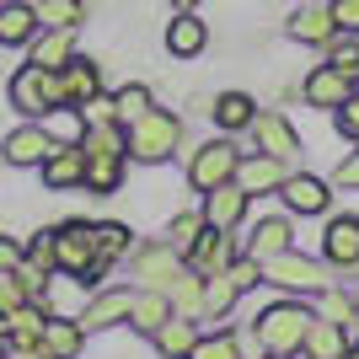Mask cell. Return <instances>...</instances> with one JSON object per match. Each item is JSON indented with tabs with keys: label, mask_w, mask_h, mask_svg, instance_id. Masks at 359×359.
<instances>
[{
	"label": "cell",
	"mask_w": 359,
	"mask_h": 359,
	"mask_svg": "<svg viewBox=\"0 0 359 359\" xmlns=\"http://www.w3.org/2000/svg\"><path fill=\"white\" fill-rule=\"evenodd\" d=\"M123 150H129L135 161H145V166L172 161V156L182 150V118L166 113V107H150L145 118H135L129 129H123Z\"/></svg>",
	"instance_id": "obj_1"
},
{
	"label": "cell",
	"mask_w": 359,
	"mask_h": 359,
	"mask_svg": "<svg viewBox=\"0 0 359 359\" xmlns=\"http://www.w3.org/2000/svg\"><path fill=\"white\" fill-rule=\"evenodd\" d=\"M316 311L306 306V300L285 295V300H273L269 311H257V344L269 348V354H300V344H306V332H311Z\"/></svg>",
	"instance_id": "obj_2"
},
{
	"label": "cell",
	"mask_w": 359,
	"mask_h": 359,
	"mask_svg": "<svg viewBox=\"0 0 359 359\" xmlns=\"http://www.w3.org/2000/svg\"><path fill=\"white\" fill-rule=\"evenodd\" d=\"M11 107L22 118H48V113H65V91H60V70H38V65H22L6 86Z\"/></svg>",
	"instance_id": "obj_3"
},
{
	"label": "cell",
	"mask_w": 359,
	"mask_h": 359,
	"mask_svg": "<svg viewBox=\"0 0 359 359\" xmlns=\"http://www.w3.org/2000/svg\"><path fill=\"white\" fill-rule=\"evenodd\" d=\"M263 285H279L285 295H322V290H327V263L290 247V252L263 263Z\"/></svg>",
	"instance_id": "obj_4"
},
{
	"label": "cell",
	"mask_w": 359,
	"mask_h": 359,
	"mask_svg": "<svg viewBox=\"0 0 359 359\" xmlns=\"http://www.w3.org/2000/svg\"><path fill=\"white\" fill-rule=\"evenodd\" d=\"M97 263V241H91V220H65L54 231V269L70 279H86Z\"/></svg>",
	"instance_id": "obj_5"
},
{
	"label": "cell",
	"mask_w": 359,
	"mask_h": 359,
	"mask_svg": "<svg viewBox=\"0 0 359 359\" xmlns=\"http://www.w3.org/2000/svg\"><path fill=\"white\" fill-rule=\"evenodd\" d=\"M236 161H241V150L231 145V140H210V145L194 150V161H188V182H194L198 194H210V188H220V182L236 177Z\"/></svg>",
	"instance_id": "obj_6"
},
{
	"label": "cell",
	"mask_w": 359,
	"mask_h": 359,
	"mask_svg": "<svg viewBox=\"0 0 359 359\" xmlns=\"http://www.w3.org/2000/svg\"><path fill=\"white\" fill-rule=\"evenodd\" d=\"M285 177H290V161H285V156L252 150V156H241V161H236V177H231V182H236L247 198H257V194H279Z\"/></svg>",
	"instance_id": "obj_7"
},
{
	"label": "cell",
	"mask_w": 359,
	"mask_h": 359,
	"mask_svg": "<svg viewBox=\"0 0 359 359\" xmlns=\"http://www.w3.org/2000/svg\"><path fill=\"white\" fill-rule=\"evenodd\" d=\"M54 150H60V140L48 135L43 123L38 118H27L22 123V129H11V135H6V145H0V156H6V161L11 166H43L48 156H54Z\"/></svg>",
	"instance_id": "obj_8"
},
{
	"label": "cell",
	"mask_w": 359,
	"mask_h": 359,
	"mask_svg": "<svg viewBox=\"0 0 359 359\" xmlns=\"http://www.w3.org/2000/svg\"><path fill=\"white\" fill-rule=\"evenodd\" d=\"M285 32L295 38V43H311V48H327L332 38H338V27H332V11H327V0H300L295 11L285 16Z\"/></svg>",
	"instance_id": "obj_9"
},
{
	"label": "cell",
	"mask_w": 359,
	"mask_h": 359,
	"mask_svg": "<svg viewBox=\"0 0 359 359\" xmlns=\"http://www.w3.org/2000/svg\"><path fill=\"white\" fill-rule=\"evenodd\" d=\"M188 269L182 263V252L177 247H166V241H156V247H140L135 252V279H140V290H172V279Z\"/></svg>",
	"instance_id": "obj_10"
},
{
	"label": "cell",
	"mask_w": 359,
	"mask_h": 359,
	"mask_svg": "<svg viewBox=\"0 0 359 359\" xmlns=\"http://www.w3.org/2000/svg\"><path fill=\"white\" fill-rule=\"evenodd\" d=\"M231 257H236V236H231V231L204 225V231H198V241L182 252V263H188L194 273H220V269H231Z\"/></svg>",
	"instance_id": "obj_11"
},
{
	"label": "cell",
	"mask_w": 359,
	"mask_h": 359,
	"mask_svg": "<svg viewBox=\"0 0 359 359\" xmlns=\"http://www.w3.org/2000/svg\"><path fill=\"white\" fill-rule=\"evenodd\" d=\"M60 91L65 107H86L91 97H102V65L86 54H70V65H60Z\"/></svg>",
	"instance_id": "obj_12"
},
{
	"label": "cell",
	"mask_w": 359,
	"mask_h": 359,
	"mask_svg": "<svg viewBox=\"0 0 359 359\" xmlns=\"http://www.w3.org/2000/svg\"><path fill=\"white\" fill-rule=\"evenodd\" d=\"M306 102L311 107H322V113H338V107L354 97V75H344V70H332V65H316L311 75H306Z\"/></svg>",
	"instance_id": "obj_13"
},
{
	"label": "cell",
	"mask_w": 359,
	"mask_h": 359,
	"mask_svg": "<svg viewBox=\"0 0 359 359\" xmlns=\"http://www.w3.org/2000/svg\"><path fill=\"white\" fill-rule=\"evenodd\" d=\"M252 129V140H257V150H269V156H295L300 150V135H295V123L285 118V113H273V107H257V118L247 123Z\"/></svg>",
	"instance_id": "obj_14"
},
{
	"label": "cell",
	"mask_w": 359,
	"mask_h": 359,
	"mask_svg": "<svg viewBox=\"0 0 359 359\" xmlns=\"http://www.w3.org/2000/svg\"><path fill=\"white\" fill-rule=\"evenodd\" d=\"M279 198H285L290 215H327L332 188H327L322 177H311V172H290L285 188H279Z\"/></svg>",
	"instance_id": "obj_15"
},
{
	"label": "cell",
	"mask_w": 359,
	"mask_h": 359,
	"mask_svg": "<svg viewBox=\"0 0 359 359\" xmlns=\"http://www.w3.org/2000/svg\"><path fill=\"white\" fill-rule=\"evenodd\" d=\"M322 257H327V269H359V220L354 215H332L327 220Z\"/></svg>",
	"instance_id": "obj_16"
},
{
	"label": "cell",
	"mask_w": 359,
	"mask_h": 359,
	"mask_svg": "<svg viewBox=\"0 0 359 359\" xmlns=\"http://www.w3.org/2000/svg\"><path fill=\"white\" fill-rule=\"evenodd\" d=\"M129 306H135V290H97V295L86 300V311L75 316L86 332H102V327H118V322H129Z\"/></svg>",
	"instance_id": "obj_17"
},
{
	"label": "cell",
	"mask_w": 359,
	"mask_h": 359,
	"mask_svg": "<svg viewBox=\"0 0 359 359\" xmlns=\"http://www.w3.org/2000/svg\"><path fill=\"white\" fill-rule=\"evenodd\" d=\"M210 48V27H204V16L198 11H177L166 22V54H177V60H198Z\"/></svg>",
	"instance_id": "obj_18"
},
{
	"label": "cell",
	"mask_w": 359,
	"mask_h": 359,
	"mask_svg": "<svg viewBox=\"0 0 359 359\" xmlns=\"http://www.w3.org/2000/svg\"><path fill=\"white\" fill-rule=\"evenodd\" d=\"M247 204H252V198L241 194L236 182H220V188L204 194V225H215V231H236L241 215H247Z\"/></svg>",
	"instance_id": "obj_19"
},
{
	"label": "cell",
	"mask_w": 359,
	"mask_h": 359,
	"mask_svg": "<svg viewBox=\"0 0 359 359\" xmlns=\"http://www.w3.org/2000/svg\"><path fill=\"white\" fill-rule=\"evenodd\" d=\"M75 54V27H38V38L27 43V65H38V70H60V65H70Z\"/></svg>",
	"instance_id": "obj_20"
},
{
	"label": "cell",
	"mask_w": 359,
	"mask_h": 359,
	"mask_svg": "<svg viewBox=\"0 0 359 359\" xmlns=\"http://www.w3.org/2000/svg\"><path fill=\"white\" fill-rule=\"evenodd\" d=\"M38 172H43V182L54 188V194H70V188L86 182V150H81V145H60Z\"/></svg>",
	"instance_id": "obj_21"
},
{
	"label": "cell",
	"mask_w": 359,
	"mask_h": 359,
	"mask_svg": "<svg viewBox=\"0 0 359 359\" xmlns=\"http://www.w3.org/2000/svg\"><path fill=\"white\" fill-rule=\"evenodd\" d=\"M348 332L338 327V322H327V316H316L311 322V332H306V344H300V354H290V359H348Z\"/></svg>",
	"instance_id": "obj_22"
},
{
	"label": "cell",
	"mask_w": 359,
	"mask_h": 359,
	"mask_svg": "<svg viewBox=\"0 0 359 359\" xmlns=\"http://www.w3.org/2000/svg\"><path fill=\"white\" fill-rule=\"evenodd\" d=\"M295 247V225L285 220V215H273V220H257V231L247 236V257H257V263H269V257L290 252Z\"/></svg>",
	"instance_id": "obj_23"
},
{
	"label": "cell",
	"mask_w": 359,
	"mask_h": 359,
	"mask_svg": "<svg viewBox=\"0 0 359 359\" xmlns=\"http://www.w3.org/2000/svg\"><path fill=\"white\" fill-rule=\"evenodd\" d=\"M32 38H38V11H32V0L0 6V48H27Z\"/></svg>",
	"instance_id": "obj_24"
},
{
	"label": "cell",
	"mask_w": 359,
	"mask_h": 359,
	"mask_svg": "<svg viewBox=\"0 0 359 359\" xmlns=\"http://www.w3.org/2000/svg\"><path fill=\"white\" fill-rule=\"evenodd\" d=\"M150 338H156V348H161L166 359H188L194 344H198V316H177V311H172Z\"/></svg>",
	"instance_id": "obj_25"
},
{
	"label": "cell",
	"mask_w": 359,
	"mask_h": 359,
	"mask_svg": "<svg viewBox=\"0 0 359 359\" xmlns=\"http://www.w3.org/2000/svg\"><path fill=\"white\" fill-rule=\"evenodd\" d=\"M172 316V300H166V290H135V306H129V327L135 332H156Z\"/></svg>",
	"instance_id": "obj_26"
},
{
	"label": "cell",
	"mask_w": 359,
	"mask_h": 359,
	"mask_svg": "<svg viewBox=\"0 0 359 359\" xmlns=\"http://www.w3.org/2000/svg\"><path fill=\"white\" fill-rule=\"evenodd\" d=\"M210 113H215V123H220L225 135H241V129H247V123L257 118V102L247 97V91H220Z\"/></svg>",
	"instance_id": "obj_27"
},
{
	"label": "cell",
	"mask_w": 359,
	"mask_h": 359,
	"mask_svg": "<svg viewBox=\"0 0 359 359\" xmlns=\"http://www.w3.org/2000/svg\"><path fill=\"white\" fill-rule=\"evenodd\" d=\"M38 344H43L54 359H75L81 344H86V327H81V322H65V316H48V327H43Z\"/></svg>",
	"instance_id": "obj_28"
},
{
	"label": "cell",
	"mask_w": 359,
	"mask_h": 359,
	"mask_svg": "<svg viewBox=\"0 0 359 359\" xmlns=\"http://www.w3.org/2000/svg\"><path fill=\"white\" fill-rule=\"evenodd\" d=\"M91 241H97V263H102V269H113L118 257L135 252V241H129V225H118V220L91 225Z\"/></svg>",
	"instance_id": "obj_29"
},
{
	"label": "cell",
	"mask_w": 359,
	"mask_h": 359,
	"mask_svg": "<svg viewBox=\"0 0 359 359\" xmlns=\"http://www.w3.org/2000/svg\"><path fill=\"white\" fill-rule=\"evenodd\" d=\"M166 300H172L177 316H204V273L182 269L177 279H172V290H166Z\"/></svg>",
	"instance_id": "obj_30"
},
{
	"label": "cell",
	"mask_w": 359,
	"mask_h": 359,
	"mask_svg": "<svg viewBox=\"0 0 359 359\" xmlns=\"http://www.w3.org/2000/svg\"><path fill=\"white\" fill-rule=\"evenodd\" d=\"M91 194H118L123 188V156H86V182Z\"/></svg>",
	"instance_id": "obj_31"
},
{
	"label": "cell",
	"mask_w": 359,
	"mask_h": 359,
	"mask_svg": "<svg viewBox=\"0 0 359 359\" xmlns=\"http://www.w3.org/2000/svg\"><path fill=\"white\" fill-rule=\"evenodd\" d=\"M75 145L86 150V156H129L123 150V123H86Z\"/></svg>",
	"instance_id": "obj_32"
},
{
	"label": "cell",
	"mask_w": 359,
	"mask_h": 359,
	"mask_svg": "<svg viewBox=\"0 0 359 359\" xmlns=\"http://www.w3.org/2000/svg\"><path fill=\"white\" fill-rule=\"evenodd\" d=\"M236 279H231V269L220 273H204V316H225L231 306H236Z\"/></svg>",
	"instance_id": "obj_33"
},
{
	"label": "cell",
	"mask_w": 359,
	"mask_h": 359,
	"mask_svg": "<svg viewBox=\"0 0 359 359\" xmlns=\"http://www.w3.org/2000/svg\"><path fill=\"white\" fill-rule=\"evenodd\" d=\"M6 322H11V344H38L43 327H48V311L38 306V300H27V306H16Z\"/></svg>",
	"instance_id": "obj_34"
},
{
	"label": "cell",
	"mask_w": 359,
	"mask_h": 359,
	"mask_svg": "<svg viewBox=\"0 0 359 359\" xmlns=\"http://www.w3.org/2000/svg\"><path fill=\"white\" fill-rule=\"evenodd\" d=\"M150 107H156V97H150V86H123V91H113V118L129 129L135 118H145Z\"/></svg>",
	"instance_id": "obj_35"
},
{
	"label": "cell",
	"mask_w": 359,
	"mask_h": 359,
	"mask_svg": "<svg viewBox=\"0 0 359 359\" xmlns=\"http://www.w3.org/2000/svg\"><path fill=\"white\" fill-rule=\"evenodd\" d=\"M81 6L86 0H32L38 27H81Z\"/></svg>",
	"instance_id": "obj_36"
},
{
	"label": "cell",
	"mask_w": 359,
	"mask_h": 359,
	"mask_svg": "<svg viewBox=\"0 0 359 359\" xmlns=\"http://www.w3.org/2000/svg\"><path fill=\"white\" fill-rule=\"evenodd\" d=\"M198 231H204V210H182L177 215V220H172V225H166V247H177V252H188V247H194V241H198Z\"/></svg>",
	"instance_id": "obj_37"
},
{
	"label": "cell",
	"mask_w": 359,
	"mask_h": 359,
	"mask_svg": "<svg viewBox=\"0 0 359 359\" xmlns=\"http://www.w3.org/2000/svg\"><path fill=\"white\" fill-rule=\"evenodd\" d=\"M188 359H241V344H236V332H210V338L194 344Z\"/></svg>",
	"instance_id": "obj_38"
},
{
	"label": "cell",
	"mask_w": 359,
	"mask_h": 359,
	"mask_svg": "<svg viewBox=\"0 0 359 359\" xmlns=\"http://www.w3.org/2000/svg\"><path fill=\"white\" fill-rule=\"evenodd\" d=\"M327 65L344 75H359V38H348V32H338L327 43Z\"/></svg>",
	"instance_id": "obj_39"
},
{
	"label": "cell",
	"mask_w": 359,
	"mask_h": 359,
	"mask_svg": "<svg viewBox=\"0 0 359 359\" xmlns=\"http://www.w3.org/2000/svg\"><path fill=\"white\" fill-rule=\"evenodd\" d=\"M27 285H22V279H16V269H6V273H0V316H11L16 311V306H27Z\"/></svg>",
	"instance_id": "obj_40"
},
{
	"label": "cell",
	"mask_w": 359,
	"mask_h": 359,
	"mask_svg": "<svg viewBox=\"0 0 359 359\" xmlns=\"http://www.w3.org/2000/svg\"><path fill=\"white\" fill-rule=\"evenodd\" d=\"M327 11H332V27L338 32L359 38V0H327Z\"/></svg>",
	"instance_id": "obj_41"
},
{
	"label": "cell",
	"mask_w": 359,
	"mask_h": 359,
	"mask_svg": "<svg viewBox=\"0 0 359 359\" xmlns=\"http://www.w3.org/2000/svg\"><path fill=\"white\" fill-rule=\"evenodd\" d=\"M332 118H338V135H344V140H354V145H359V97H348V102L338 107Z\"/></svg>",
	"instance_id": "obj_42"
},
{
	"label": "cell",
	"mask_w": 359,
	"mask_h": 359,
	"mask_svg": "<svg viewBox=\"0 0 359 359\" xmlns=\"http://www.w3.org/2000/svg\"><path fill=\"white\" fill-rule=\"evenodd\" d=\"M27 263H38V269H48L54 273V231H43V236L27 247Z\"/></svg>",
	"instance_id": "obj_43"
},
{
	"label": "cell",
	"mask_w": 359,
	"mask_h": 359,
	"mask_svg": "<svg viewBox=\"0 0 359 359\" xmlns=\"http://www.w3.org/2000/svg\"><path fill=\"white\" fill-rule=\"evenodd\" d=\"M22 257H27V247H22V241H16V236H0V273L16 269Z\"/></svg>",
	"instance_id": "obj_44"
},
{
	"label": "cell",
	"mask_w": 359,
	"mask_h": 359,
	"mask_svg": "<svg viewBox=\"0 0 359 359\" xmlns=\"http://www.w3.org/2000/svg\"><path fill=\"white\" fill-rule=\"evenodd\" d=\"M332 188H359V150L338 166V172H332Z\"/></svg>",
	"instance_id": "obj_45"
},
{
	"label": "cell",
	"mask_w": 359,
	"mask_h": 359,
	"mask_svg": "<svg viewBox=\"0 0 359 359\" xmlns=\"http://www.w3.org/2000/svg\"><path fill=\"white\" fill-rule=\"evenodd\" d=\"M0 359H54V354H48L43 344H6V354H0Z\"/></svg>",
	"instance_id": "obj_46"
},
{
	"label": "cell",
	"mask_w": 359,
	"mask_h": 359,
	"mask_svg": "<svg viewBox=\"0 0 359 359\" xmlns=\"http://www.w3.org/2000/svg\"><path fill=\"white\" fill-rule=\"evenodd\" d=\"M172 6H177V11H198V0H172Z\"/></svg>",
	"instance_id": "obj_47"
},
{
	"label": "cell",
	"mask_w": 359,
	"mask_h": 359,
	"mask_svg": "<svg viewBox=\"0 0 359 359\" xmlns=\"http://www.w3.org/2000/svg\"><path fill=\"white\" fill-rule=\"evenodd\" d=\"M263 359H285V354H263Z\"/></svg>",
	"instance_id": "obj_48"
},
{
	"label": "cell",
	"mask_w": 359,
	"mask_h": 359,
	"mask_svg": "<svg viewBox=\"0 0 359 359\" xmlns=\"http://www.w3.org/2000/svg\"><path fill=\"white\" fill-rule=\"evenodd\" d=\"M0 6H11V0H0Z\"/></svg>",
	"instance_id": "obj_49"
}]
</instances>
